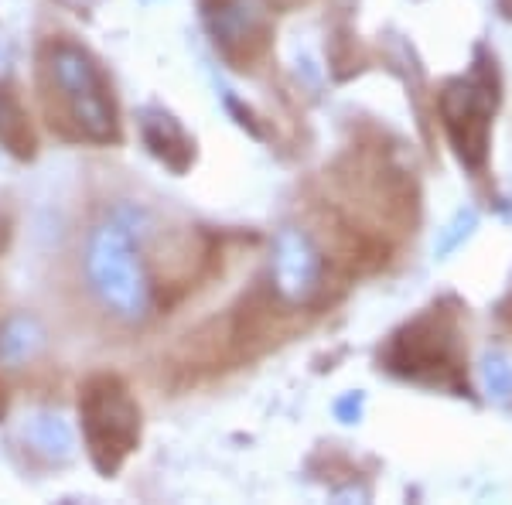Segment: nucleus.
<instances>
[{
  "label": "nucleus",
  "instance_id": "1a4fd4ad",
  "mask_svg": "<svg viewBox=\"0 0 512 505\" xmlns=\"http://www.w3.org/2000/svg\"><path fill=\"white\" fill-rule=\"evenodd\" d=\"M7 403H11V393H7L4 379H0V417H4V413H7Z\"/></svg>",
  "mask_w": 512,
  "mask_h": 505
},
{
  "label": "nucleus",
  "instance_id": "0eeeda50",
  "mask_svg": "<svg viewBox=\"0 0 512 505\" xmlns=\"http://www.w3.org/2000/svg\"><path fill=\"white\" fill-rule=\"evenodd\" d=\"M144 140L151 147L154 157H161L171 171H185L195 157V144L185 137V130L178 127V120H171L168 113H151L144 120Z\"/></svg>",
  "mask_w": 512,
  "mask_h": 505
},
{
  "label": "nucleus",
  "instance_id": "6e6552de",
  "mask_svg": "<svg viewBox=\"0 0 512 505\" xmlns=\"http://www.w3.org/2000/svg\"><path fill=\"white\" fill-rule=\"evenodd\" d=\"M485 376H489V389L495 396H506L512 389V372H509V366L502 359H492L489 369H485Z\"/></svg>",
  "mask_w": 512,
  "mask_h": 505
},
{
  "label": "nucleus",
  "instance_id": "423d86ee",
  "mask_svg": "<svg viewBox=\"0 0 512 505\" xmlns=\"http://www.w3.org/2000/svg\"><path fill=\"white\" fill-rule=\"evenodd\" d=\"M0 144L14 157H21V161L35 157L38 151V137L35 127H31L28 106H24L21 93L11 82H0Z\"/></svg>",
  "mask_w": 512,
  "mask_h": 505
},
{
  "label": "nucleus",
  "instance_id": "7ed1b4c3",
  "mask_svg": "<svg viewBox=\"0 0 512 505\" xmlns=\"http://www.w3.org/2000/svg\"><path fill=\"white\" fill-rule=\"evenodd\" d=\"M495 110V76L489 65L472 79H454L441 93V120L454 151L468 168H482L489 154V117Z\"/></svg>",
  "mask_w": 512,
  "mask_h": 505
},
{
  "label": "nucleus",
  "instance_id": "39448f33",
  "mask_svg": "<svg viewBox=\"0 0 512 505\" xmlns=\"http://www.w3.org/2000/svg\"><path fill=\"white\" fill-rule=\"evenodd\" d=\"M205 18L212 21V35L229 62L236 69H250V65L267 52L270 28L263 18L246 14L239 0H202Z\"/></svg>",
  "mask_w": 512,
  "mask_h": 505
},
{
  "label": "nucleus",
  "instance_id": "f03ea898",
  "mask_svg": "<svg viewBox=\"0 0 512 505\" xmlns=\"http://www.w3.org/2000/svg\"><path fill=\"white\" fill-rule=\"evenodd\" d=\"M79 427L89 461L103 478H113L140 444V403L127 379L96 372L79 386Z\"/></svg>",
  "mask_w": 512,
  "mask_h": 505
},
{
  "label": "nucleus",
  "instance_id": "f257e3e1",
  "mask_svg": "<svg viewBox=\"0 0 512 505\" xmlns=\"http://www.w3.org/2000/svg\"><path fill=\"white\" fill-rule=\"evenodd\" d=\"M38 96L52 134L76 144H117L120 113L113 86L86 48L48 38L38 48Z\"/></svg>",
  "mask_w": 512,
  "mask_h": 505
},
{
  "label": "nucleus",
  "instance_id": "20e7f679",
  "mask_svg": "<svg viewBox=\"0 0 512 505\" xmlns=\"http://www.w3.org/2000/svg\"><path fill=\"white\" fill-rule=\"evenodd\" d=\"M393 372L410 379H427V383H454L461 372L458 345H454V328L444 314H424L414 325H407L393 338L386 352Z\"/></svg>",
  "mask_w": 512,
  "mask_h": 505
}]
</instances>
